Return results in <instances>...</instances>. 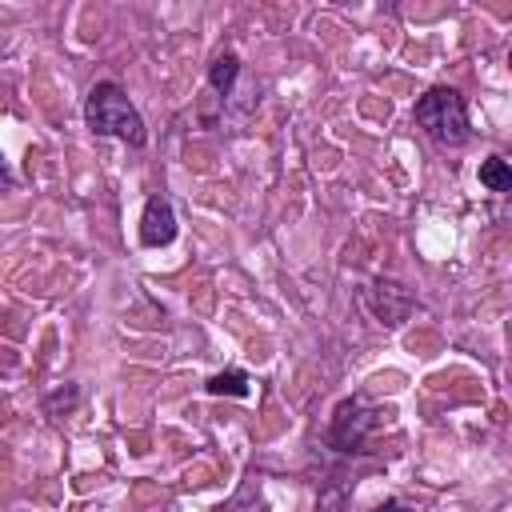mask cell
Segmentation results:
<instances>
[{
	"label": "cell",
	"mask_w": 512,
	"mask_h": 512,
	"mask_svg": "<svg viewBox=\"0 0 512 512\" xmlns=\"http://www.w3.org/2000/svg\"><path fill=\"white\" fill-rule=\"evenodd\" d=\"M508 68H512V52H508Z\"/></svg>",
	"instance_id": "obj_13"
},
{
	"label": "cell",
	"mask_w": 512,
	"mask_h": 512,
	"mask_svg": "<svg viewBox=\"0 0 512 512\" xmlns=\"http://www.w3.org/2000/svg\"><path fill=\"white\" fill-rule=\"evenodd\" d=\"M236 76H240V56H236V52H216L212 64H208V84H212L220 96H228L232 84H236Z\"/></svg>",
	"instance_id": "obj_8"
},
{
	"label": "cell",
	"mask_w": 512,
	"mask_h": 512,
	"mask_svg": "<svg viewBox=\"0 0 512 512\" xmlns=\"http://www.w3.org/2000/svg\"><path fill=\"white\" fill-rule=\"evenodd\" d=\"M380 412L368 408L360 396H348L336 404L332 420H328V448L352 456V452H368V436L376 432Z\"/></svg>",
	"instance_id": "obj_3"
},
{
	"label": "cell",
	"mask_w": 512,
	"mask_h": 512,
	"mask_svg": "<svg viewBox=\"0 0 512 512\" xmlns=\"http://www.w3.org/2000/svg\"><path fill=\"white\" fill-rule=\"evenodd\" d=\"M176 240V212L164 196H148L144 212H140V244L148 248H164Z\"/></svg>",
	"instance_id": "obj_5"
},
{
	"label": "cell",
	"mask_w": 512,
	"mask_h": 512,
	"mask_svg": "<svg viewBox=\"0 0 512 512\" xmlns=\"http://www.w3.org/2000/svg\"><path fill=\"white\" fill-rule=\"evenodd\" d=\"M508 220H512V196H508Z\"/></svg>",
	"instance_id": "obj_12"
},
{
	"label": "cell",
	"mask_w": 512,
	"mask_h": 512,
	"mask_svg": "<svg viewBox=\"0 0 512 512\" xmlns=\"http://www.w3.org/2000/svg\"><path fill=\"white\" fill-rule=\"evenodd\" d=\"M416 128H424L428 140H436L440 148H460L468 144L472 128H468V104L456 88H428L416 108H412Z\"/></svg>",
	"instance_id": "obj_2"
},
{
	"label": "cell",
	"mask_w": 512,
	"mask_h": 512,
	"mask_svg": "<svg viewBox=\"0 0 512 512\" xmlns=\"http://www.w3.org/2000/svg\"><path fill=\"white\" fill-rule=\"evenodd\" d=\"M480 184L488 188V192H500V196H512V160H504V156H488V160H480Z\"/></svg>",
	"instance_id": "obj_7"
},
{
	"label": "cell",
	"mask_w": 512,
	"mask_h": 512,
	"mask_svg": "<svg viewBox=\"0 0 512 512\" xmlns=\"http://www.w3.org/2000/svg\"><path fill=\"white\" fill-rule=\"evenodd\" d=\"M344 484H336V488H328L320 500H316V512H344Z\"/></svg>",
	"instance_id": "obj_9"
},
{
	"label": "cell",
	"mask_w": 512,
	"mask_h": 512,
	"mask_svg": "<svg viewBox=\"0 0 512 512\" xmlns=\"http://www.w3.org/2000/svg\"><path fill=\"white\" fill-rule=\"evenodd\" d=\"M212 396H236V400H244V396H252V380H248V372L244 368H224V372H216V376H208V384H204Z\"/></svg>",
	"instance_id": "obj_6"
},
{
	"label": "cell",
	"mask_w": 512,
	"mask_h": 512,
	"mask_svg": "<svg viewBox=\"0 0 512 512\" xmlns=\"http://www.w3.org/2000/svg\"><path fill=\"white\" fill-rule=\"evenodd\" d=\"M364 300H368V308L380 316V324H388V328H396V324H404V316L412 312V292L404 288V284H396V280H376L368 292H364Z\"/></svg>",
	"instance_id": "obj_4"
},
{
	"label": "cell",
	"mask_w": 512,
	"mask_h": 512,
	"mask_svg": "<svg viewBox=\"0 0 512 512\" xmlns=\"http://www.w3.org/2000/svg\"><path fill=\"white\" fill-rule=\"evenodd\" d=\"M84 120L96 136H116L132 148H144L148 140V128H144V116L136 112V104L128 100V92L120 84H96L84 100Z\"/></svg>",
	"instance_id": "obj_1"
},
{
	"label": "cell",
	"mask_w": 512,
	"mask_h": 512,
	"mask_svg": "<svg viewBox=\"0 0 512 512\" xmlns=\"http://www.w3.org/2000/svg\"><path fill=\"white\" fill-rule=\"evenodd\" d=\"M372 512H408V508H400V504H396V500H384V504H376V508H372Z\"/></svg>",
	"instance_id": "obj_11"
},
{
	"label": "cell",
	"mask_w": 512,
	"mask_h": 512,
	"mask_svg": "<svg viewBox=\"0 0 512 512\" xmlns=\"http://www.w3.org/2000/svg\"><path fill=\"white\" fill-rule=\"evenodd\" d=\"M60 404H64V408H72V404H76V388H72V384H68L64 392H52V396L44 400V408H48V416H60Z\"/></svg>",
	"instance_id": "obj_10"
}]
</instances>
